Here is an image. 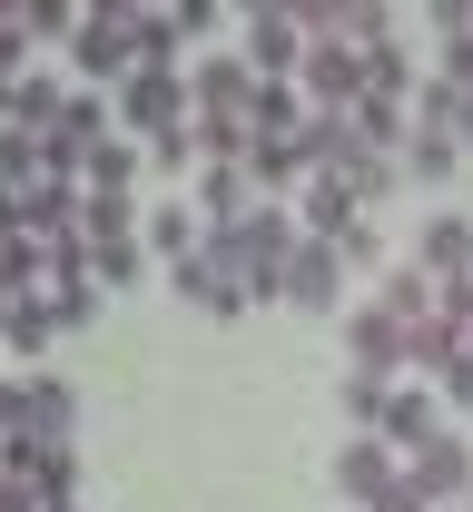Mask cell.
I'll return each mask as SVG.
<instances>
[{
	"instance_id": "6da1fadb",
	"label": "cell",
	"mask_w": 473,
	"mask_h": 512,
	"mask_svg": "<svg viewBox=\"0 0 473 512\" xmlns=\"http://www.w3.org/2000/svg\"><path fill=\"white\" fill-rule=\"evenodd\" d=\"M207 256L247 286V306H286V256H296V207H276V197H257L237 227H217L207 237Z\"/></svg>"
},
{
	"instance_id": "7a4b0ae2",
	"label": "cell",
	"mask_w": 473,
	"mask_h": 512,
	"mask_svg": "<svg viewBox=\"0 0 473 512\" xmlns=\"http://www.w3.org/2000/svg\"><path fill=\"white\" fill-rule=\"evenodd\" d=\"M109 119L119 138H168V128H188V69H129L119 89H109Z\"/></svg>"
},
{
	"instance_id": "3957f363",
	"label": "cell",
	"mask_w": 473,
	"mask_h": 512,
	"mask_svg": "<svg viewBox=\"0 0 473 512\" xmlns=\"http://www.w3.org/2000/svg\"><path fill=\"white\" fill-rule=\"evenodd\" d=\"M69 60H79V79L119 89V79L138 69V50H129V0H99V10H79V30H69Z\"/></svg>"
},
{
	"instance_id": "277c9868",
	"label": "cell",
	"mask_w": 473,
	"mask_h": 512,
	"mask_svg": "<svg viewBox=\"0 0 473 512\" xmlns=\"http://www.w3.org/2000/svg\"><path fill=\"white\" fill-rule=\"evenodd\" d=\"M296 99L326 109V119H345V109L365 99V60H355L345 40H306V60H296Z\"/></svg>"
},
{
	"instance_id": "5b68a950",
	"label": "cell",
	"mask_w": 473,
	"mask_h": 512,
	"mask_svg": "<svg viewBox=\"0 0 473 512\" xmlns=\"http://www.w3.org/2000/svg\"><path fill=\"white\" fill-rule=\"evenodd\" d=\"M336 325H345V375H365V384L405 375V325L385 316V306H355V316H336Z\"/></svg>"
},
{
	"instance_id": "8992f818",
	"label": "cell",
	"mask_w": 473,
	"mask_h": 512,
	"mask_svg": "<svg viewBox=\"0 0 473 512\" xmlns=\"http://www.w3.org/2000/svg\"><path fill=\"white\" fill-rule=\"evenodd\" d=\"M10 434L69 444V434H79V394H69L60 375H20V384H10Z\"/></svg>"
},
{
	"instance_id": "52a82bcc",
	"label": "cell",
	"mask_w": 473,
	"mask_h": 512,
	"mask_svg": "<svg viewBox=\"0 0 473 512\" xmlns=\"http://www.w3.org/2000/svg\"><path fill=\"white\" fill-rule=\"evenodd\" d=\"M257 109V69L237 60V50H217V60L188 69V119H247Z\"/></svg>"
},
{
	"instance_id": "ba28073f",
	"label": "cell",
	"mask_w": 473,
	"mask_h": 512,
	"mask_svg": "<svg viewBox=\"0 0 473 512\" xmlns=\"http://www.w3.org/2000/svg\"><path fill=\"white\" fill-rule=\"evenodd\" d=\"M444 434V414H434V394L424 384H385V404H375V444L395 453V463H414V453Z\"/></svg>"
},
{
	"instance_id": "9c48e42d",
	"label": "cell",
	"mask_w": 473,
	"mask_h": 512,
	"mask_svg": "<svg viewBox=\"0 0 473 512\" xmlns=\"http://www.w3.org/2000/svg\"><path fill=\"white\" fill-rule=\"evenodd\" d=\"M405 473H414V493H424V503H434V512H454V503H464V493H473V444H464V434H454V424H444V434H434V444L414 453Z\"/></svg>"
},
{
	"instance_id": "30bf717a",
	"label": "cell",
	"mask_w": 473,
	"mask_h": 512,
	"mask_svg": "<svg viewBox=\"0 0 473 512\" xmlns=\"http://www.w3.org/2000/svg\"><path fill=\"white\" fill-rule=\"evenodd\" d=\"M345 296V256L316 247V237H296V256H286V306H306V316H336Z\"/></svg>"
},
{
	"instance_id": "8fae6325",
	"label": "cell",
	"mask_w": 473,
	"mask_h": 512,
	"mask_svg": "<svg viewBox=\"0 0 473 512\" xmlns=\"http://www.w3.org/2000/svg\"><path fill=\"white\" fill-rule=\"evenodd\" d=\"M237 60L257 69V79H296V60H306V40H296V10H247V40H237Z\"/></svg>"
},
{
	"instance_id": "7c38bea8",
	"label": "cell",
	"mask_w": 473,
	"mask_h": 512,
	"mask_svg": "<svg viewBox=\"0 0 473 512\" xmlns=\"http://www.w3.org/2000/svg\"><path fill=\"white\" fill-rule=\"evenodd\" d=\"M355 217H365V207H355L345 178H306V188H296V237H316V247H336Z\"/></svg>"
},
{
	"instance_id": "4fadbf2b",
	"label": "cell",
	"mask_w": 473,
	"mask_h": 512,
	"mask_svg": "<svg viewBox=\"0 0 473 512\" xmlns=\"http://www.w3.org/2000/svg\"><path fill=\"white\" fill-rule=\"evenodd\" d=\"M168 286H178L188 306H207V316H247V286H237V276H227L207 247H198V256H178V266H168Z\"/></svg>"
},
{
	"instance_id": "5bb4252c",
	"label": "cell",
	"mask_w": 473,
	"mask_h": 512,
	"mask_svg": "<svg viewBox=\"0 0 473 512\" xmlns=\"http://www.w3.org/2000/svg\"><path fill=\"white\" fill-rule=\"evenodd\" d=\"M414 266H424L434 286H464L473 276V217H434V227L414 237Z\"/></svg>"
},
{
	"instance_id": "9a60e30c",
	"label": "cell",
	"mask_w": 473,
	"mask_h": 512,
	"mask_svg": "<svg viewBox=\"0 0 473 512\" xmlns=\"http://www.w3.org/2000/svg\"><path fill=\"white\" fill-rule=\"evenodd\" d=\"M395 473H405V463H395V453L375 444V434H355V444L336 453V493H345V503H355V512L375 503V493H385V483H395Z\"/></svg>"
},
{
	"instance_id": "2e32d148",
	"label": "cell",
	"mask_w": 473,
	"mask_h": 512,
	"mask_svg": "<svg viewBox=\"0 0 473 512\" xmlns=\"http://www.w3.org/2000/svg\"><path fill=\"white\" fill-rule=\"evenodd\" d=\"M188 207H198V227L217 237V227H237V217L257 207V188H247V168H198V197H188Z\"/></svg>"
},
{
	"instance_id": "e0dca14e",
	"label": "cell",
	"mask_w": 473,
	"mask_h": 512,
	"mask_svg": "<svg viewBox=\"0 0 473 512\" xmlns=\"http://www.w3.org/2000/svg\"><path fill=\"white\" fill-rule=\"evenodd\" d=\"M375 306L405 325V335H414V325H434V276H424L414 256H405V266H385V276H375Z\"/></svg>"
},
{
	"instance_id": "ac0fdd59",
	"label": "cell",
	"mask_w": 473,
	"mask_h": 512,
	"mask_svg": "<svg viewBox=\"0 0 473 512\" xmlns=\"http://www.w3.org/2000/svg\"><path fill=\"white\" fill-rule=\"evenodd\" d=\"M247 188H257V197L306 188V158H296V138H247Z\"/></svg>"
},
{
	"instance_id": "d6986e66",
	"label": "cell",
	"mask_w": 473,
	"mask_h": 512,
	"mask_svg": "<svg viewBox=\"0 0 473 512\" xmlns=\"http://www.w3.org/2000/svg\"><path fill=\"white\" fill-rule=\"evenodd\" d=\"M138 168H148V158H138V138H99V148H89V168H79V188H89V197H129Z\"/></svg>"
},
{
	"instance_id": "ffe728a7",
	"label": "cell",
	"mask_w": 473,
	"mask_h": 512,
	"mask_svg": "<svg viewBox=\"0 0 473 512\" xmlns=\"http://www.w3.org/2000/svg\"><path fill=\"white\" fill-rule=\"evenodd\" d=\"M296 128H306V99H296V79H257L247 138H296Z\"/></svg>"
},
{
	"instance_id": "44dd1931",
	"label": "cell",
	"mask_w": 473,
	"mask_h": 512,
	"mask_svg": "<svg viewBox=\"0 0 473 512\" xmlns=\"http://www.w3.org/2000/svg\"><path fill=\"white\" fill-rule=\"evenodd\" d=\"M454 158H464V148H454L444 128H424V119H414V128H405V158H395V168H405V178H424V188H444V178H454Z\"/></svg>"
},
{
	"instance_id": "7402d4cb",
	"label": "cell",
	"mask_w": 473,
	"mask_h": 512,
	"mask_svg": "<svg viewBox=\"0 0 473 512\" xmlns=\"http://www.w3.org/2000/svg\"><path fill=\"white\" fill-rule=\"evenodd\" d=\"M50 335H60L50 296H10V306H0V345H10V355H40Z\"/></svg>"
},
{
	"instance_id": "603a6c76",
	"label": "cell",
	"mask_w": 473,
	"mask_h": 512,
	"mask_svg": "<svg viewBox=\"0 0 473 512\" xmlns=\"http://www.w3.org/2000/svg\"><path fill=\"white\" fill-rule=\"evenodd\" d=\"M129 50H138V69H178V10H129Z\"/></svg>"
},
{
	"instance_id": "cb8c5ba5",
	"label": "cell",
	"mask_w": 473,
	"mask_h": 512,
	"mask_svg": "<svg viewBox=\"0 0 473 512\" xmlns=\"http://www.w3.org/2000/svg\"><path fill=\"white\" fill-rule=\"evenodd\" d=\"M365 99H395V109H414V60H405V40L365 50Z\"/></svg>"
},
{
	"instance_id": "d4e9b609",
	"label": "cell",
	"mask_w": 473,
	"mask_h": 512,
	"mask_svg": "<svg viewBox=\"0 0 473 512\" xmlns=\"http://www.w3.org/2000/svg\"><path fill=\"white\" fill-rule=\"evenodd\" d=\"M60 79H40V69H30V79H20V99H10V128H30V138H50V128H60Z\"/></svg>"
},
{
	"instance_id": "484cf974",
	"label": "cell",
	"mask_w": 473,
	"mask_h": 512,
	"mask_svg": "<svg viewBox=\"0 0 473 512\" xmlns=\"http://www.w3.org/2000/svg\"><path fill=\"white\" fill-rule=\"evenodd\" d=\"M148 247L168 256V266H178V256H198V247H207V227H198V207H178V197H168V207H158V217H148Z\"/></svg>"
},
{
	"instance_id": "4316f807",
	"label": "cell",
	"mask_w": 473,
	"mask_h": 512,
	"mask_svg": "<svg viewBox=\"0 0 473 512\" xmlns=\"http://www.w3.org/2000/svg\"><path fill=\"white\" fill-rule=\"evenodd\" d=\"M20 30H30V50L50 40V50H69V30H79V0H20Z\"/></svg>"
},
{
	"instance_id": "83f0119b",
	"label": "cell",
	"mask_w": 473,
	"mask_h": 512,
	"mask_svg": "<svg viewBox=\"0 0 473 512\" xmlns=\"http://www.w3.org/2000/svg\"><path fill=\"white\" fill-rule=\"evenodd\" d=\"M89 286L109 296V286H138V237H109V247H89Z\"/></svg>"
},
{
	"instance_id": "f1b7e54d",
	"label": "cell",
	"mask_w": 473,
	"mask_h": 512,
	"mask_svg": "<svg viewBox=\"0 0 473 512\" xmlns=\"http://www.w3.org/2000/svg\"><path fill=\"white\" fill-rule=\"evenodd\" d=\"M336 256H345V266H365V276H385V237H375V217H355V227L336 237Z\"/></svg>"
},
{
	"instance_id": "f546056e",
	"label": "cell",
	"mask_w": 473,
	"mask_h": 512,
	"mask_svg": "<svg viewBox=\"0 0 473 512\" xmlns=\"http://www.w3.org/2000/svg\"><path fill=\"white\" fill-rule=\"evenodd\" d=\"M50 316H60V335H69V325H89V316H99V286H89V276L50 286Z\"/></svg>"
},
{
	"instance_id": "4dcf8cb0",
	"label": "cell",
	"mask_w": 473,
	"mask_h": 512,
	"mask_svg": "<svg viewBox=\"0 0 473 512\" xmlns=\"http://www.w3.org/2000/svg\"><path fill=\"white\" fill-rule=\"evenodd\" d=\"M345 424H355V434H375V404H385V384H365V375H345Z\"/></svg>"
},
{
	"instance_id": "1f68e13d",
	"label": "cell",
	"mask_w": 473,
	"mask_h": 512,
	"mask_svg": "<svg viewBox=\"0 0 473 512\" xmlns=\"http://www.w3.org/2000/svg\"><path fill=\"white\" fill-rule=\"evenodd\" d=\"M148 168H168V178H178V168H198V138H188V128H168V138H148Z\"/></svg>"
},
{
	"instance_id": "d6a6232c",
	"label": "cell",
	"mask_w": 473,
	"mask_h": 512,
	"mask_svg": "<svg viewBox=\"0 0 473 512\" xmlns=\"http://www.w3.org/2000/svg\"><path fill=\"white\" fill-rule=\"evenodd\" d=\"M365 512H434V503L414 493V473H395V483H385V493H375V503H365Z\"/></svg>"
},
{
	"instance_id": "836d02e7",
	"label": "cell",
	"mask_w": 473,
	"mask_h": 512,
	"mask_svg": "<svg viewBox=\"0 0 473 512\" xmlns=\"http://www.w3.org/2000/svg\"><path fill=\"white\" fill-rule=\"evenodd\" d=\"M0 512H50V503H40V483H30V473H0Z\"/></svg>"
},
{
	"instance_id": "e575fe53",
	"label": "cell",
	"mask_w": 473,
	"mask_h": 512,
	"mask_svg": "<svg viewBox=\"0 0 473 512\" xmlns=\"http://www.w3.org/2000/svg\"><path fill=\"white\" fill-rule=\"evenodd\" d=\"M434 384H444V404H473V345H464V355H454V365H444Z\"/></svg>"
},
{
	"instance_id": "d590c367",
	"label": "cell",
	"mask_w": 473,
	"mask_h": 512,
	"mask_svg": "<svg viewBox=\"0 0 473 512\" xmlns=\"http://www.w3.org/2000/svg\"><path fill=\"white\" fill-rule=\"evenodd\" d=\"M217 30V0H178V40H207Z\"/></svg>"
},
{
	"instance_id": "8d00e7d4",
	"label": "cell",
	"mask_w": 473,
	"mask_h": 512,
	"mask_svg": "<svg viewBox=\"0 0 473 512\" xmlns=\"http://www.w3.org/2000/svg\"><path fill=\"white\" fill-rule=\"evenodd\" d=\"M0 237H20V188H0Z\"/></svg>"
},
{
	"instance_id": "74e56055",
	"label": "cell",
	"mask_w": 473,
	"mask_h": 512,
	"mask_svg": "<svg viewBox=\"0 0 473 512\" xmlns=\"http://www.w3.org/2000/svg\"><path fill=\"white\" fill-rule=\"evenodd\" d=\"M10 99H20V79H10V69H0V128H10Z\"/></svg>"
},
{
	"instance_id": "f35d334b",
	"label": "cell",
	"mask_w": 473,
	"mask_h": 512,
	"mask_svg": "<svg viewBox=\"0 0 473 512\" xmlns=\"http://www.w3.org/2000/svg\"><path fill=\"white\" fill-rule=\"evenodd\" d=\"M50 512H79V503H50Z\"/></svg>"
},
{
	"instance_id": "ab89813d",
	"label": "cell",
	"mask_w": 473,
	"mask_h": 512,
	"mask_svg": "<svg viewBox=\"0 0 473 512\" xmlns=\"http://www.w3.org/2000/svg\"><path fill=\"white\" fill-rule=\"evenodd\" d=\"M454 512H473V493H464V503H454Z\"/></svg>"
}]
</instances>
